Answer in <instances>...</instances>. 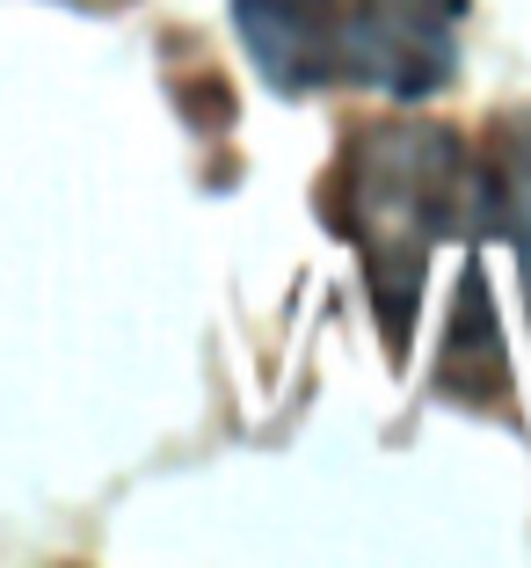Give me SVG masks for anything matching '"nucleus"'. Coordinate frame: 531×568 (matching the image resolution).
I'll list each match as a JSON object with an SVG mask.
<instances>
[{
	"label": "nucleus",
	"instance_id": "7ed1b4c3",
	"mask_svg": "<svg viewBox=\"0 0 531 568\" xmlns=\"http://www.w3.org/2000/svg\"><path fill=\"white\" fill-rule=\"evenodd\" d=\"M496 234L517 241V263H524V300H531V124H517L510 146L496 153Z\"/></svg>",
	"mask_w": 531,
	"mask_h": 568
},
{
	"label": "nucleus",
	"instance_id": "f03ea898",
	"mask_svg": "<svg viewBox=\"0 0 531 568\" xmlns=\"http://www.w3.org/2000/svg\"><path fill=\"white\" fill-rule=\"evenodd\" d=\"M241 44L277 95H365L422 102L459 73L466 0H233Z\"/></svg>",
	"mask_w": 531,
	"mask_h": 568
},
{
	"label": "nucleus",
	"instance_id": "f257e3e1",
	"mask_svg": "<svg viewBox=\"0 0 531 568\" xmlns=\"http://www.w3.org/2000/svg\"><path fill=\"white\" fill-rule=\"evenodd\" d=\"M328 226L357 241L365 284L379 306L386 351L408 357L422 306V270L437 241H473L496 234V168L473 153V139L451 124H365L349 132L328 168Z\"/></svg>",
	"mask_w": 531,
	"mask_h": 568
}]
</instances>
